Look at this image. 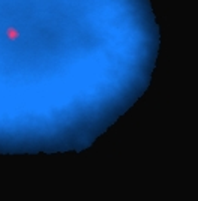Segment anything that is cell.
<instances>
[{
    "label": "cell",
    "mask_w": 198,
    "mask_h": 201,
    "mask_svg": "<svg viewBox=\"0 0 198 201\" xmlns=\"http://www.w3.org/2000/svg\"><path fill=\"white\" fill-rule=\"evenodd\" d=\"M6 36L9 38L11 41H14V39H17L20 36V33H18V30L15 29H8V32H6Z\"/></svg>",
    "instance_id": "cell-1"
}]
</instances>
